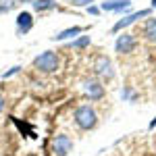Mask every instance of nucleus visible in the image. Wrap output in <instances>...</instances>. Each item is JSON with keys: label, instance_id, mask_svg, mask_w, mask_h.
Masks as SVG:
<instances>
[{"label": "nucleus", "instance_id": "nucleus-18", "mask_svg": "<svg viewBox=\"0 0 156 156\" xmlns=\"http://www.w3.org/2000/svg\"><path fill=\"white\" fill-rule=\"evenodd\" d=\"M129 94H131V90H129V87H125V90L121 92V96H123V98H129Z\"/></svg>", "mask_w": 156, "mask_h": 156}, {"label": "nucleus", "instance_id": "nucleus-1", "mask_svg": "<svg viewBox=\"0 0 156 156\" xmlns=\"http://www.w3.org/2000/svg\"><path fill=\"white\" fill-rule=\"evenodd\" d=\"M73 119H75V125L79 129H83V131H90V129H94L98 125V115L90 104H81V106L75 108Z\"/></svg>", "mask_w": 156, "mask_h": 156}, {"label": "nucleus", "instance_id": "nucleus-16", "mask_svg": "<svg viewBox=\"0 0 156 156\" xmlns=\"http://www.w3.org/2000/svg\"><path fill=\"white\" fill-rule=\"evenodd\" d=\"M19 71H21V67H12V69H9L6 73H2V77H4V79H9V77H12V75H17Z\"/></svg>", "mask_w": 156, "mask_h": 156}, {"label": "nucleus", "instance_id": "nucleus-17", "mask_svg": "<svg viewBox=\"0 0 156 156\" xmlns=\"http://www.w3.org/2000/svg\"><path fill=\"white\" fill-rule=\"evenodd\" d=\"M87 12H90V15H98V12H100V6H94V4H92V6H87Z\"/></svg>", "mask_w": 156, "mask_h": 156}, {"label": "nucleus", "instance_id": "nucleus-4", "mask_svg": "<svg viewBox=\"0 0 156 156\" xmlns=\"http://www.w3.org/2000/svg\"><path fill=\"white\" fill-rule=\"evenodd\" d=\"M137 48V40L133 34H121L117 37V42H115V52H119V54H131L133 50Z\"/></svg>", "mask_w": 156, "mask_h": 156}, {"label": "nucleus", "instance_id": "nucleus-13", "mask_svg": "<svg viewBox=\"0 0 156 156\" xmlns=\"http://www.w3.org/2000/svg\"><path fill=\"white\" fill-rule=\"evenodd\" d=\"M90 44H92V37H90V36H79L77 40H73V42H71V48L81 50V48H87Z\"/></svg>", "mask_w": 156, "mask_h": 156}, {"label": "nucleus", "instance_id": "nucleus-21", "mask_svg": "<svg viewBox=\"0 0 156 156\" xmlns=\"http://www.w3.org/2000/svg\"><path fill=\"white\" fill-rule=\"evenodd\" d=\"M152 9H156V0H152Z\"/></svg>", "mask_w": 156, "mask_h": 156}, {"label": "nucleus", "instance_id": "nucleus-11", "mask_svg": "<svg viewBox=\"0 0 156 156\" xmlns=\"http://www.w3.org/2000/svg\"><path fill=\"white\" fill-rule=\"evenodd\" d=\"M144 36H146V40L156 42V17L154 19H148L144 23Z\"/></svg>", "mask_w": 156, "mask_h": 156}, {"label": "nucleus", "instance_id": "nucleus-15", "mask_svg": "<svg viewBox=\"0 0 156 156\" xmlns=\"http://www.w3.org/2000/svg\"><path fill=\"white\" fill-rule=\"evenodd\" d=\"M73 6H92V2H96V0H69Z\"/></svg>", "mask_w": 156, "mask_h": 156}, {"label": "nucleus", "instance_id": "nucleus-20", "mask_svg": "<svg viewBox=\"0 0 156 156\" xmlns=\"http://www.w3.org/2000/svg\"><path fill=\"white\" fill-rule=\"evenodd\" d=\"M4 108V100H2V96H0V110Z\"/></svg>", "mask_w": 156, "mask_h": 156}, {"label": "nucleus", "instance_id": "nucleus-22", "mask_svg": "<svg viewBox=\"0 0 156 156\" xmlns=\"http://www.w3.org/2000/svg\"><path fill=\"white\" fill-rule=\"evenodd\" d=\"M21 2H31V4H34V0H21Z\"/></svg>", "mask_w": 156, "mask_h": 156}, {"label": "nucleus", "instance_id": "nucleus-7", "mask_svg": "<svg viewBox=\"0 0 156 156\" xmlns=\"http://www.w3.org/2000/svg\"><path fill=\"white\" fill-rule=\"evenodd\" d=\"M83 92L92 102H98L104 98V85L96 79H87V81H83Z\"/></svg>", "mask_w": 156, "mask_h": 156}, {"label": "nucleus", "instance_id": "nucleus-2", "mask_svg": "<svg viewBox=\"0 0 156 156\" xmlns=\"http://www.w3.org/2000/svg\"><path fill=\"white\" fill-rule=\"evenodd\" d=\"M34 67H36L37 71H42V73H54V71H58V67H60V58H58L56 52L44 50L40 56L34 58Z\"/></svg>", "mask_w": 156, "mask_h": 156}, {"label": "nucleus", "instance_id": "nucleus-12", "mask_svg": "<svg viewBox=\"0 0 156 156\" xmlns=\"http://www.w3.org/2000/svg\"><path fill=\"white\" fill-rule=\"evenodd\" d=\"M34 9L37 12H46L56 9V0H34Z\"/></svg>", "mask_w": 156, "mask_h": 156}, {"label": "nucleus", "instance_id": "nucleus-5", "mask_svg": "<svg viewBox=\"0 0 156 156\" xmlns=\"http://www.w3.org/2000/svg\"><path fill=\"white\" fill-rule=\"evenodd\" d=\"M71 150H73V140L69 135H65V133L54 135V140H52V152H54V154L56 156H67Z\"/></svg>", "mask_w": 156, "mask_h": 156}, {"label": "nucleus", "instance_id": "nucleus-6", "mask_svg": "<svg viewBox=\"0 0 156 156\" xmlns=\"http://www.w3.org/2000/svg\"><path fill=\"white\" fill-rule=\"evenodd\" d=\"M150 12H152V9H142V11L137 12H131V15H125L123 19H119L117 23L112 25V31L117 34V31H121V29H125V27H129V25H133L137 19H144V17H150Z\"/></svg>", "mask_w": 156, "mask_h": 156}, {"label": "nucleus", "instance_id": "nucleus-14", "mask_svg": "<svg viewBox=\"0 0 156 156\" xmlns=\"http://www.w3.org/2000/svg\"><path fill=\"white\" fill-rule=\"evenodd\" d=\"M17 6V0H0V12H11Z\"/></svg>", "mask_w": 156, "mask_h": 156}, {"label": "nucleus", "instance_id": "nucleus-19", "mask_svg": "<svg viewBox=\"0 0 156 156\" xmlns=\"http://www.w3.org/2000/svg\"><path fill=\"white\" fill-rule=\"evenodd\" d=\"M150 129H156V117L152 121H150Z\"/></svg>", "mask_w": 156, "mask_h": 156}, {"label": "nucleus", "instance_id": "nucleus-3", "mask_svg": "<svg viewBox=\"0 0 156 156\" xmlns=\"http://www.w3.org/2000/svg\"><path fill=\"white\" fill-rule=\"evenodd\" d=\"M94 73H96L98 77H102V79H112L115 77L112 62H110V58H108L106 54L96 56V60H94Z\"/></svg>", "mask_w": 156, "mask_h": 156}, {"label": "nucleus", "instance_id": "nucleus-8", "mask_svg": "<svg viewBox=\"0 0 156 156\" xmlns=\"http://www.w3.org/2000/svg\"><path fill=\"white\" fill-rule=\"evenodd\" d=\"M131 6V0H106L100 4V11L104 12H123Z\"/></svg>", "mask_w": 156, "mask_h": 156}, {"label": "nucleus", "instance_id": "nucleus-10", "mask_svg": "<svg viewBox=\"0 0 156 156\" xmlns=\"http://www.w3.org/2000/svg\"><path fill=\"white\" fill-rule=\"evenodd\" d=\"M81 31H83V27H79V25H75V27H67V29L58 31L56 36H52V40H54V42H65V40H69V37L79 36Z\"/></svg>", "mask_w": 156, "mask_h": 156}, {"label": "nucleus", "instance_id": "nucleus-9", "mask_svg": "<svg viewBox=\"0 0 156 156\" xmlns=\"http://www.w3.org/2000/svg\"><path fill=\"white\" fill-rule=\"evenodd\" d=\"M31 27H34V17H31V12L29 11H23L17 15V31L23 36V34H29L31 31Z\"/></svg>", "mask_w": 156, "mask_h": 156}]
</instances>
